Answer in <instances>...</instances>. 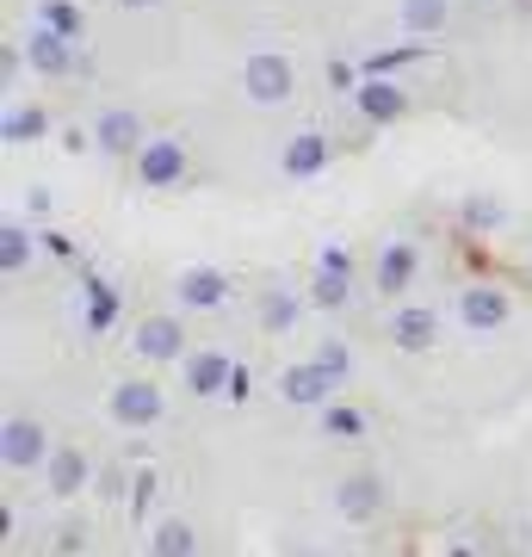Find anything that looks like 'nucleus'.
I'll list each match as a JSON object with an SVG mask.
<instances>
[{"instance_id":"f03ea898","label":"nucleus","mask_w":532,"mask_h":557,"mask_svg":"<svg viewBox=\"0 0 532 557\" xmlns=\"http://www.w3.org/2000/svg\"><path fill=\"white\" fill-rule=\"evenodd\" d=\"M131 354L143 359V366H174L193 354V335H186V322H180V310H149V317L131 322Z\"/></svg>"},{"instance_id":"ddd939ff","label":"nucleus","mask_w":532,"mask_h":557,"mask_svg":"<svg viewBox=\"0 0 532 557\" xmlns=\"http://www.w3.org/2000/svg\"><path fill=\"white\" fill-rule=\"evenodd\" d=\"M310 304H316V310H329V317H341V310L354 304V260H347V248H341V242H329V248L316 255Z\"/></svg>"},{"instance_id":"0eeeda50","label":"nucleus","mask_w":532,"mask_h":557,"mask_svg":"<svg viewBox=\"0 0 532 557\" xmlns=\"http://www.w3.org/2000/svg\"><path fill=\"white\" fill-rule=\"evenodd\" d=\"M50 453H57V446H50V428H44L32 409H13V416L0 421V465H7L13 478H20V471H44Z\"/></svg>"},{"instance_id":"9d476101","label":"nucleus","mask_w":532,"mask_h":557,"mask_svg":"<svg viewBox=\"0 0 532 557\" xmlns=\"http://www.w3.org/2000/svg\"><path fill=\"white\" fill-rule=\"evenodd\" d=\"M87 131H94V149H99L106 161H137V149L156 137V131H143V112H137V106H106V112H99Z\"/></svg>"},{"instance_id":"a211bd4d","label":"nucleus","mask_w":532,"mask_h":557,"mask_svg":"<svg viewBox=\"0 0 532 557\" xmlns=\"http://www.w3.org/2000/svg\"><path fill=\"white\" fill-rule=\"evenodd\" d=\"M354 106H359V119H366V124H403L415 112L409 87L391 81V75H366V81H359V94H354Z\"/></svg>"},{"instance_id":"f3484780","label":"nucleus","mask_w":532,"mask_h":557,"mask_svg":"<svg viewBox=\"0 0 532 557\" xmlns=\"http://www.w3.org/2000/svg\"><path fill=\"white\" fill-rule=\"evenodd\" d=\"M384 341H391L396 354H428L440 341V310L434 304H396L391 310V322H384Z\"/></svg>"},{"instance_id":"dca6fc26","label":"nucleus","mask_w":532,"mask_h":557,"mask_svg":"<svg viewBox=\"0 0 532 557\" xmlns=\"http://www.w3.org/2000/svg\"><path fill=\"white\" fill-rule=\"evenodd\" d=\"M94 453L87 446H57L50 453V465H44V490H50V502H75L94 490Z\"/></svg>"},{"instance_id":"aec40b11","label":"nucleus","mask_w":532,"mask_h":557,"mask_svg":"<svg viewBox=\"0 0 532 557\" xmlns=\"http://www.w3.org/2000/svg\"><path fill=\"white\" fill-rule=\"evenodd\" d=\"M458 230H465V236H495V230H508V199H495V193H465V199H458Z\"/></svg>"},{"instance_id":"393cba45","label":"nucleus","mask_w":532,"mask_h":557,"mask_svg":"<svg viewBox=\"0 0 532 557\" xmlns=\"http://www.w3.org/2000/svg\"><path fill=\"white\" fill-rule=\"evenodd\" d=\"M316 366H322V372H329V379H335V384H347V379H354V347H347V341H341V335H322V341H316Z\"/></svg>"},{"instance_id":"f257e3e1","label":"nucleus","mask_w":532,"mask_h":557,"mask_svg":"<svg viewBox=\"0 0 532 557\" xmlns=\"http://www.w3.org/2000/svg\"><path fill=\"white\" fill-rule=\"evenodd\" d=\"M106 416H112V428H124V434H149V428H161L168 421V391H161L156 379H119L112 391H106Z\"/></svg>"},{"instance_id":"412c9836","label":"nucleus","mask_w":532,"mask_h":557,"mask_svg":"<svg viewBox=\"0 0 532 557\" xmlns=\"http://www.w3.org/2000/svg\"><path fill=\"white\" fill-rule=\"evenodd\" d=\"M396 25L409 38H440L453 25V0H396Z\"/></svg>"},{"instance_id":"20e7f679","label":"nucleus","mask_w":532,"mask_h":557,"mask_svg":"<svg viewBox=\"0 0 532 557\" xmlns=\"http://www.w3.org/2000/svg\"><path fill=\"white\" fill-rule=\"evenodd\" d=\"M186 174H193V161H186V143L174 131H156L137 149V161H131V180L143 193H174V186H186Z\"/></svg>"},{"instance_id":"a878e982","label":"nucleus","mask_w":532,"mask_h":557,"mask_svg":"<svg viewBox=\"0 0 532 557\" xmlns=\"http://www.w3.org/2000/svg\"><path fill=\"white\" fill-rule=\"evenodd\" d=\"M359 81H366V69H359V62H347V57L329 62V87H335V94H359Z\"/></svg>"},{"instance_id":"bb28decb","label":"nucleus","mask_w":532,"mask_h":557,"mask_svg":"<svg viewBox=\"0 0 532 557\" xmlns=\"http://www.w3.org/2000/svg\"><path fill=\"white\" fill-rule=\"evenodd\" d=\"M106 322H112V292H106V285H94V292H87V329H106Z\"/></svg>"},{"instance_id":"1a4fd4ad","label":"nucleus","mask_w":532,"mask_h":557,"mask_svg":"<svg viewBox=\"0 0 532 557\" xmlns=\"http://www.w3.org/2000/svg\"><path fill=\"white\" fill-rule=\"evenodd\" d=\"M273 391H279V403H285V409H310V416H322V409L341 397V384L329 379L316 359H292V366H279Z\"/></svg>"},{"instance_id":"39448f33","label":"nucleus","mask_w":532,"mask_h":557,"mask_svg":"<svg viewBox=\"0 0 532 557\" xmlns=\"http://www.w3.org/2000/svg\"><path fill=\"white\" fill-rule=\"evenodd\" d=\"M242 94H248L260 112L292 106V94H297V62L285 57V50H255V57L242 62Z\"/></svg>"},{"instance_id":"7ed1b4c3","label":"nucleus","mask_w":532,"mask_h":557,"mask_svg":"<svg viewBox=\"0 0 532 557\" xmlns=\"http://www.w3.org/2000/svg\"><path fill=\"white\" fill-rule=\"evenodd\" d=\"M453 317H458L465 335H502V329L514 322V292L495 285V278H471V285H458Z\"/></svg>"},{"instance_id":"f8f14e48","label":"nucleus","mask_w":532,"mask_h":557,"mask_svg":"<svg viewBox=\"0 0 532 557\" xmlns=\"http://www.w3.org/2000/svg\"><path fill=\"white\" fill-rule=\"evenodd\" d=\"M180 384H186V397L218 403V397H230V384H236V359L223 354V347H193V354L180 359Z\"/></svg>"},{"instance_id":"4be33fe9","label":"nucleus","mask_w":532,"mask_h":557,"mask_svg":"<svg viewBox=\"0 0 532 557\" xmlns=\"http://www.w3.org/2000/svg\"><path fill=\"white\" fill-rule=\"evenodd\" d=\"M32 25H44V32H50V38H62V44H81L87 13H81L75 0H38V7H32Z\"/></svg>"},{"instance_id":"2eb2a0df","label":"nucleus","mask_w":532,"mask_h":557,"mask_svg":"<svg viewBox=\"0 0 532 557\" xmlns=\"http://www.w3.org/2000/svg\"><path fill=\"white\" fill-rule=\"evenodd\" d=\"M25 62H32V75H44V81H87V57H81V44L50 38L44 25L25 32Z\"/></svg>"},{"instance_id":"4468645a","label":"nucleus","mask_w":532,"mask_h":557,"mask_svg":"<svg viewBox=\"0 0 532 557\" xmlns=\"http://www.w3.org/2000/svg\"><path fill=\"white\" fill-rule=\"evenodd\" d=\"M304 304H310V292H297L292 278H267L255 292V329L260 335H292L297 322H304Z\"/></svg>"},{"instance_id":"6ab92c4d","label":"nucleus","mask_w":532,"mask_h":557,"mask_svg":"<svg viewBox=\"0 0 532 557\" xmlns=\"http://www.w3.org/2000/svg\"><path fill=\"white\" fill-rule=\"evenodd\" d=\"M316 434L335 440V446H354V440H372V409H359V403L335 397L322 416H316Z\"/></svg>"},{"instance_id":"5701e85b","label":"nucleus","mask_w":532,"mask_h":557,"mask_svg":"<svg viewBox=\"0 0 532 557\" xmlns=\"http://www.w3.org/2000/svg\"><path fill=\"white\" fill-rule=\"evenodd\" d=\"M44 131H50V112H44V106H7V119H0V143H7V149L38 143Z\"/></svg>"},{"instance_id":"cd10ccee","label":"nucleus","mask_w":532,"mask_h":557,"mask_svg":"<svg viewBox=\"0 0 532 557\" xmlns=\"http://www.w3.org/2000/svg\"><path fill=\"white\" fill-rule=\"evenodd\" d=\"M124 13H149V7H161V0H119Z\"/></svg>"},{"instance_id":"423d86ee","label":"nucleus","mask_w":532,"mask_h":557,"mask_svg":"<svg viewBox=\"0 0 532 557\" xmlns=\"http://www.w3.org/2000/svg\"><path fill=\"white\" fill-rule=\"evenodd\" d=\"M230 298H236V278L223 273V267H180L174 273V310L180 317H218V310H230Z\"/></svg>"},{"instance_id":"6e6552de","label":"nucleus","mask_w":532,"mask_h":557,"mask_svg":"<svg viewBox=\"0 0 532 557\" xmlns=\"http://www.w3.org/2000/svg\"><path fill=\"white\" fill-rule=\"evenodd\" d=\"M415 278H421V242L391 236V242H384V248L372 255V298L403 304V298H409Z\"/></svg>"},{"instance_id":"9b49d317","label":"nucleus","mask_w":532,"mask_h":557,"mask_svg":"<svg viewBox=\"0 0 532 557\" xmlns=\"http://www.w3.org/2000/svg\"><path fill=\"white\" fill-rule=\"evenodd\" d=\"M335 168V137L322 131V124H297L292 137H285V149H279V174L285 180H316Z\"/></svg>"},{"instance_id":"b1692460","label":"nucleus","mask_w":532,"mask_h":557,"mask_svg":"<svg viewBox=\"0 0 532 557\" xmlns=\"http://www.w3.org/2000/svg\"><path fill=\"white\" fill-rule=\"evenodd\" d=\"M32 267V223L7 218L0 223V273H25Z\"/></svg>"}]
</instances>
